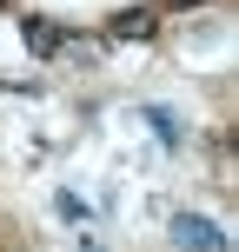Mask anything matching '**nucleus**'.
<instances>
[{
  "label": "nucleus",
  "mask_w": 239,
  "mask_h": 252,
  "mask_svg": "<svg viewBox=\"0 0 239 252\" xmlns=\"http://www.w3.org/2000/svg\"><path fill=\"white\" fill-rule=\"evenodd\" d=\"M173 7H200V0H173Z\"/></svg>",
  "instance_id": "obj_4"
},
{
  "label": "nucleus",
  "mask_w": 239,
  "mask_h": 252,
  "mask_svg": "<svg viewBox=\"0 0 239 252\" xmlns=\"http://www.w3.org/2000/svg\"><path fill=\"white\" fill-rule=\"evenodd\" d=\"M60 27H53V20H27V47H34V53H53V47H60Z\"/></svg>",
  "instance_id": "obj_2"
},
{
  "label": "nucleus",
  "mask_w": 239,
  "mask_h": 252,
  "mask_svg": "<svg viewBox=\"0 0 239 252\" xmlns=\"http://www.w3.org/2000/svg\"><path fill=\"white\" fill-rule=\"evenodd\" d=\"M173 232H179V239H186V246H200V252H213V246H219V232L206 226V219H179Z\"/></svg>",
  "instance_id": "obj_3"
},
{
  "label": "nucleus",
  "mask_w": 239,
  "mask_h": 252,
  "mask_svg": "<svg viewBox=\"0 0 239 252\" xmlns=\"http://www.w3.org/2000/svg\"><path fill=\"white\" fill-rule=\"evenodd\" d=\"M106 33H113V40H146V33H153V13H146V7H126V13L106 20Z\"/></svg>",
  "instance_id": "obj_1"
}]
</instances>
